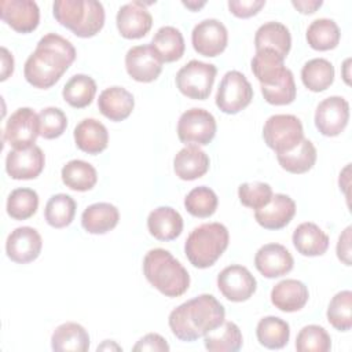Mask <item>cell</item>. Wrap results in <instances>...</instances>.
Segmentation results:
<instances>
[{"mask_svg": "<svg viewBox=\"0 0 352 352\" xmlns=\"http://www.w3.org/2000/svg\"><path fill=\"white\" fill-rule=\"evenodd\" d=\"M191 43L192 48L199 55L214 58L227 48V28L219 19H204L194 26L191 32Z\"/></svg>", "mask_w": 352, "mask_h": 352, "instance_id": "7c38bea8", "label": "cell"}, {"mask_svg": "<svg viewBox=\"0 0 352 352\" xmlns=\"http://www.w3.org/2000/svg\"><path fill=\"white\" fill-rule=\"evenodd\" d=\"M217 69L212 63H205L197 59L186 63L175 77L177 89L187 98L205 100L212 91Z\"/></svg>", "mask_w": 352, "mask_h": 352, "instance_id": "52a82bcc", "label": "cell"}, {"mask_svg": "<svg viewBox=\"0 0 352 352\" xmlns=\"http://www.w3.org/2000/svg\"><path fill=\"white\" fill-rule=\"evenodd\" d=\"M337 257L345 265H351V227H346L337 242Z\"/></svg>", "mask_w": 352, "mask_h": 352, "instance_id": "681fc988", "label": "cell"}, {"mask_svg": "<svg viewBox=\"0 0 352 352\" xmlns=\"http://www.w3.org/2000/svg\"><path fill=\"white\" fill-rule=\"evenodd\" d=\"M45 155L33 144L28 148H14L6 157V172L14 180L36 179L44 169Z\"/></svg>", "mask_w": 352, "mask_h": 352, "instance_id": "2e32d148", "label": "cell"}, {"mask_svg": "<svg viewBox=\"0 0 352 352\" xmlns=\"http://www.w3.org/2000/svg\"><path fill=\"white\" fill-rule=\"evenodd\" d=\"M243 337L234 322H223L221 326L204 336V345L210 352H236L242 348Z\"/></svg>", "mask_w": 352, "mask_h": 352, "instance_id": "836d02e7", "label": "cell"}, {"mask_svg": "<svg viewBox=\"0 0 352 352\" xmlns=\"http://www.w3.org/2000/svg\"><path fill=\"white\" fill-rule=\"evenodd\" d=\"M96 95V82L87 74H74L65 84L62 96L66 103L74 109H84L89 106Z\"/></svg>", "mask_w": 352, "mask_h": 352, "instance_id": "74e56055", "label": "cell"}, {"mask_svg": "<svg viewBox=\"0 0 352 352\" xmlns=\"http://www.w3.org/2000/svg\"><path fill=\"white\" fill-rule=\"evenodd\" d=\"M224 319L223 304L212 294H199L176 307L168 324L177 340L191 342L221 326Z\"/></svg>", "mask_w": 352, "mask_h": 352, "instance_id": "7a4b0ae2", "label": "cell"}, {"mask_svg": "<svg viewBox=\"0 0 352 352\" xmlns=\"http://www.w3.org/2000/svg\"><path fill=\"white\" fill-rule=\"evenodd\" d=\"M316 147L311 140L305 138L293 150L276 154V160L280 168L294 175H301L311 170L316 162Z\"/></svg>", "mask_w": 352, "mask_h": 352, "instance_id": "1f68e13d", "label": "cell"}, {"mask_svg": "<svg viewBox=\"0 0 352 352\" xmlns=\"http://www.w3.org/2000/svg\"><path fill=\"white\" fill-rule=\"evenodd\" d=\"M120 220L118 209L109 202L89 205L81 214V226L89 234H106L116 228Z\"/></svg>", "mask_w": 352, "mask_h": 352, "instance_id": "83f0119b", "label": "cell"}, {"mask_svg": "<svg viewBox=\"0 0 352 352\" xmlns=\"http://www.w3.org/2000/svg\"><path fill=\"white\" fill-rule=\"evenodd\" d=\"M296 250L307 257L322 256L329 249V235L315 223L305 221L296 227L292 236Z\"/></svg>", "mask_w": 352, "mask_h": 352, "instance_id": "d4e9b609", "label": "cell"}, {"mask_svg": "<svg viewBox=\"0 0 352 352\" xmlns=\"http://www.w3.org/2000/svg\"><path fill=\"white\" fill-rule=\"evenodd\" d=\"M135 107L133 95L122 87H109L103 89L98 99L99 111L110 121H124Z\"/></svg>", "mask_w": 352, "mask_h": 352, "instance_id": "7402d4cb", "label": "cell"}, {"mask_svg": "<svg viewBox=\"0 0 352 352\" xmlns=\"http://www.w3.org/2000/svg\"><path fill=\"white\" fill-rule=\"evenodd\" d=\"M216 106L226 114H236L253 99V88L245 74L230 70L221 78L216 92Z\"/></svg>", "mask_w": 352, "mask_h": 352, "instance_id": "ba28073f", "label": "cell"}, {"mask_svg": "<svg viewBox=\"0 0 352 352\" xmlns=\"http://www.w3.org/2000/svg\"><path fill=\"white\" fill-rule=\"evenodd\" d=\"M349 121V103L342 96L323 99L315 110V126L323 136H338Z\"/></svg>", "mask_w": 352, "mask_h": 352, "instance_id": "4fadbf2b", "label": "cell"}, {"mask_svg": "<svg viewBox=\"0 0 352 352\" xmlns=\"http://www.w3.org/2000/svg\"><path fill=\"white\" fill-rule=\"evenodd\" d=\"M77 204L73 197L67 194L52 195L44 209L45 221L54 228H65L72 224L76 216Z\"/></svg>", "mask_w": 352, "mask_h": 352, "instance_id": "f35d334b", "label": "cell"}, {"mask_svg": "<svg viewBox=\"0 0 352 352\" xmlns=\"http://www.w3.org/2000/svg\"><path fill=\"white\" fill-rule=\"evenodd\" d=\"M272 195V187L264 182L242 183L238 187V197L241 204L254 210L265 206L271 201Z\"/></svg>", "mask_w": 352, "mask_h": 352, "instance_id": "f6af8a7d", "label": "cell"}, {"mask_svg": "<svg viewBox=\"0 0 352 352\" xmlns=\"http://www.w3.org/2000/svg\"><path fill=\"white\" fill-rule=\"evenodd\" d=\"M52 14L62 26L82 38L96 36L104 25V8L96 0H56Z\"/></svg>", "mask_w": 352, "mask_h": 352, "instance_id": "277c9868", "label": "cell"}, {"mask_svg": "<svg viewBox=\"0 0 352 352\" xmlns=\"http://www.w3.org/2000/svg\"><path fill=\"white\" fill-rule=\"evenodd\" d=\"M254 265L263 276L272 279L289 274L293 270L294 258L283 245L267 243L257 250Z\"/></svg>", "mask_w": 352, "mask_h": 352, "instance_id": "d6986e66", "label": "cell"}, {"mask_svg": "<svg viewBox=\"0 0 352 352\" xmlns=\"http://www.w3.org/2000/svg\"><path fill=\"white\" fill-rule=\"evenodd\" d=\"M307 41L315 51H329L338 45L341 32L338 25L329 18H319L311 22L307 29Z\"/></svg>", "mask_w": 352, "mask_h": 352, "instance_id": "d590c367", "label": "cell"}, {"mask_svg": "<svg viewBox=\"0 0 352 352\" xmlns=\"http://www.w3.org/2000/svg\"><path fill=\"white\" fill-rule=\"evenodd\" d=\"M301 81L312 92L326 91L334 81V66L324 58H314L302 66Z\"/></svg>", "mask_w": 352, "mask_h": 352, "instance_id": "8d00e7d4", "label": "cell"}, {"mask_svg": "<svg viewBox=\"0 0 352 352\" xmlns=\"http://www.w3.org/2000/svg\"><path fill=\"white\" fill-rule=\"evenodd\" d=\"M349 63H351V59L348 58L345 62H344V65H342V78H344V81L349 85L351 84V80H349Z\"/></svg>", "mask_w": 352, "mask_h": 352, "instance_id": "db71d44e", "label": "cell"}, {"mask_svg": "<svg viewBox=\"0 0 352 352\" xmlns=\"http://www.w3.org/2000/svg\"><path fill=\"white\" fill-rule=\"evenodd\" d=\"M261 94L270 104L285 106L294 102L297 95V88L294 77L290 69H286L283 76L271 85H260Z\"/></svg>", "mask_w": 352, "mask_h": 352, "instance_id": "7bdbcfd3", "label": "cell"}, {"mask_svg": "<svg viewBox=\"0 0 352 352\" xmlns=\"http://www.w3.org/2000/svg\"><path fill=\"white\" fill-rule=\"evenodd\" d=\"M296 214V202L286 194H274L271 201L254 210L256 221L265 230L286 227Z\"/></svg>", "mask_w": 352, "mask_h": 352, "instance_id": "ffe728a7", "label": "cell"}, {"mask_svg": "<svg viewBox=\"0 0 352 352\" xmlns=\"http://www.w3.org/2000/svg\"><path fill=\"white\" fill-rule=\"evenodd\" d=\"M147 228L155 239L169 242L182 234L183 217L170 206H158L148 213Z\"/></svg>", "mask_w": 352, "mask_h": 352, "instance_id": "603a6c76", "label": "cell"}, {"mask_svg": "<svg viewBox=\"0 0 352 352\" xmlns=\"http://www.w3.org/2000/svg\"><path fill=\"white\" fill-rule=\"evenodd\" d=\"M0 15L18 33H30L40 23V10L33 0H1Z\"/></svg>", "mask_w": 352, "mask_h": 352, "instance_id": "ac0fdd59", "label": "cell"}, {"mask_svg": "<svg viewBox=\"0 0 352 352\" xmlns=\"http://www.w3.org/2000/svg\"><path fill=\"white\" fill-rule=\"evenodd\" d=\"M38 208V195L34 190L21 187L10 192L7 198V214L14 220L30 219Z\"/></svg>", "mask_w": 352, "mask_h": 352, "instance_id": "ab89813d", "label": "cell"}, {"mask_svg": "<svg viewBox=\"0 0 352 352\" xmlns=\"http://www.w3.org/2000/svg\"><path fill=\"white\" fill-rule=\"evenodd\" d=\"M133 351H155V352H168L169 345L166 340L157 334V333H148L143 336L132 348Z\"/></svg>", "mask_w": 352, "mask_h": 352, "instance_id": "c3c4849f", "label": "cell"}, {"mask_svg": "<svg viewBox=\"0 0 352 352\" xmlns=\"http://www.w3.org/2000/svg\"><path fill=\"white\" fill-rule=\"evenodd\" d=\"M62 182L74 191L92 190L98 182L96 169L87 161L72 160L60 170Z\"/></svg>", "mask_w": 352, "mask_h": 352, "instance_id": "e575fe53", "label": "cell"}, {"mask_svg": "<svg viewBox=\"0 0 352 352\" xmlns=\"http://www.w3.org/2000/svg\"><path fill=\"white\" fill-rule=\"evenodd\" d=\"M230 234L221 223H204L195 227L186 239L184 253L195 268L212 267L226 252Z\"/></svg>", "mask_w": 352, "mask_h": 352, "instance_id": "5b68a950", "label": "cell"}, {"mask_svg": "<svg viewBox=\"0 0 352 352\" xmlns=\"http://www.w3.org/2000/svg\"><path fill=\"white\" fill-rule=\"evenodd\" d=\"M217 131L212 113L205 109L192 107L184 111L177 121V138L186 146H206Z\"/></svg>", "mask_w": 352, "mask_h": 352, "instance_id": "9c48e42d", "label": "cell"}, {"mask_svg": "<svg viewBox=\"0 0 352 352\" xmlns=\"http://www.w3.org/2000/svg\"><path fill=\"white\" fill-rule=\"evenodd\" d=\"M40 136L44 139H56L63 135L67 126L66 114L58 107H45L38 113Z\"/></svg>", "mask_w": 352, "mask_h": 352, "instance_id": "bcb514c9", "label": "cell"}, {"mask_svg": "<svg viewBox=\"0 0 352 352\" xmlns=\"http://www.w3.org/2000/svg\"><path fill=\"white\" fill-rule=\"evenodd\" d=\"M217 287L227 300L242 302L254 294L257 280L246 267L232 264L226 267L217 275Z\"/></svg>", "mask_w": 352, "mask_h": 352, "instance_id": "8fae6325", "label": "cell"}, {"mask_svg": "<svg viewBox=\"0 0 352 352\" xmlns=\"http://www.w3.org/2000/svg\"><path fill=\"white\" fill-rule=\"evenodd\" d=\"M293 7L297 8V11H300L301 14H314L316 12L318 8L322 7L323 1L322 0H293L292 1Z\"/></svg>", "mask_w": 352, "mask_h": 352, "instance_id": "816d5d0a", "label": "cell"}, {"mask_svg": "<svg viewBox=\"0 0 352 352\" xmlns=\"http://www.w3.org/2000/svg\"><path fill=\"white\" fill-rule=\"evenodd\" d=\"M77 56L74 45L56 33L43 36L23 66L26 81L38 89L55 85Z\"/></svg>", "mask_w": 352, "mask_h": 352, "instance_id": "6da1fadb", "label": "cell"}, {"mask_svg": "<svg viewBox=\"0 0 352 352\" xmlns=\"http://www.w3.org/2000/svg\"><path fill=\"white\" fill-rule=\"evenodd\" d=\"M265 0H230L228 10L236 18H250L260 12Z\"/></svg>", "mask_w": 352, "mask_h": 352, "instance_id": "7dc6e473", "label": "cell"}, {"mask_svg": "<svg viewBox=\"0 0 352 352\" xmlns=\"http://www.w3.org/2000/svg\"><path fill=\"white\" fill-rule=\"evenodd\" d=\"M205 4H206L205 1H201V3H198V1H183V6L187 7V8L191 10V11H198V10L202 8Z\"/></svg>", "mask_w": 352, "mask_h": 352, "instance_id": "f5cc1de1", "label": "cell"}, {"mask_svg": "<svg viewBox=\"0 0 352 352\" xmlns=\"http://www.w3.org/2000/svg\"><path fill=\"white\" fill-rule=\"evenodd\" d=\"M116 23L124 38L136 40L144 37L150 32L153 26V16L143 1L135 0L124 4L118 10Z\"/></svg>", "mask_w": 352, "mask_h": 352, "instance_id": "e0dca14e", "label": "cell"}, {"mask_svg": "<svg viewBox=\"0 0 352 352\" xmlns=\"http://www.w3.org/2000/svg\"><path fill=\"white\" fill-rule=\"evenodd\" d=\"M162 60L151 44L135 45L125 55V69L131 78L139 82H151L162 72Z\"/></svg>", "mask_w": 352, "mask_h": 352, "instance_id": "5bb4252c", "label": "cell"}, {"mask_svg": "<svg viewBox=\"0 0 352 352\" xmlns=\"http://www.w3.org/2000/svg\"><path fill=\"white\" fill-rule=\"evenodd\" d=\"M151 47L165 63L179 60L186 50L182 32L173 26L160 28L151 40Z\"/></svg>", "mask_w": 352, "mask_h": 352, "instance_id": "f546056e", "label": "cell"}, {"mask_svg": "<svg viewBox=\"0 0 352 352\" xmlns=\"http://www.w3.org/2000/svg\"><path fill=\"white\" fill-rule=\"evenodd\" d=\"M252 72L260 85H271L278 81L286 72L285 58L271 50L256 51L252 59Z\"/></svg>", "mask_w": 352, "mask_h": 352, "instance_id": "4dcf8cb0", "label": "cell"}, {"mask_svg": "<svg viewBox=\"0 0 352 352\" xmlns=\"http://www.w3.org/2000/svg\"><path fill=\"white\" fill-rule=\"evenodd\" d=\"M256 337L264 348L280 349L289 342L290 326L278 316H265L257 323Z\"/></svg>", "mask_w": 352, "mask_h": 352, "instance_id": "d6a6232c", "label": "cell"}, {"mask_svg": "<svg viewBox=\"0 0 352 352\" xmlns=\"http://www.w3.org/2000/svg\"><path fill=\"white\" fill-rule=\"evenodd\" d=\"M40 135L38 114L30 107L16 109L6 122L4 140L12 148L32 147Z\"/></svg>", "mask_w": 352, "mask_h": 352, "instance_id": "30bf717a", "label": "cell"}, {"mask_svg": "<svg viewBox=\"0 0 352 352\" xmlns=\"http://www.w3.org/2000/svg\"><path fill=\"white\" fill-rule=\"evenodd\" d=\"M1 81H6L14 72V58L12 54L6 47H1Z\"/></svg>", "mask_w": 352, "mask_h": 352, "instance_id": "f907efd6", "label": "cell"}, {"mask_svg": "<svg viewBox=\"0 0 352 352\" xmlns=\"http://www.w3.org/2000/svg\"><path fill=\"white\" fill-rule=\"evenodd\" d=\"M298 352H329L331 349L330 334L319 324L304 326L296 338Z\"/></svg>", "mask_w": 352, "mask_h": 352, "instance_id": "ee69618b", "label": "cell"}, {"mask_svg": "<svg viewBox=\"0 0 352 352\" xmlns=\"http://www.w3.org/2000/svg\"><path fill=\"white\" fill-rule=\"evenodd\" d=\"M263 139L276 154L290 151L304 139L302 124L293 114L271 116L263 126Z\"/></svg>", "mask_w": 352, "mask_h": 352, "instance_id": "8992f818", "label": "cell"}, {"mask_svg": "<svg viewBox=\"0 0 352 352\" xmlns=\"http://www.w3.org/2000/svg\"><path fill=\"white\" fill-rule=\"evenodd\" d=\"M143 274L147 282L165 297H180L190 287V275L170 252L155 248L143 258Z\"/></svg>", "mask_w": 352, "mask_h": 352, "instance_id": "3957f363", "label": "cell"}, {"mask_svg": "<svg viewBox=\"0 0 352 352\" xmlns=\"http://www.w3.org/2000/svg\"><path fill=\"white\" fill-rule=\"evenodd\" d=\"M76 146L87 154H99L107 148L109 132L107 128L95 118H84L73 132Z\"/></svg>", "mask_w": 352, "mask_h": 352, "instance_id": "484cf974", "label": "cell"}, {"mask_svg": "<svg viewBox=\"0 0 352 352\" xmlns=\"http://www.w3.org/2000/svg\"><path fill=\"white\" fill-rule=\"evenodd\" d=\"M329 323L338 331H348L352 327V292H338L329 302L326 312Z\"/></svg>", "mask_w": 352, "mask_h": 352, "instance_id": "b9f144b4", "label": "cell"}, {"mask_svg": "<svg viewBox=\"0 0 352 352\" xmlns=\"http://www.w3.org/2000/svg\"><path fill=\"white\" fill-rule=\"evenodd\" d=\"M209 157L199 146H186L173 158V170L182 180H195L209 170Z\"/></svg>", "mask_w": 352, "mask_h": 352, "instance_id": "cb8c5ba5", "label": "cell"}, {"mask_svg": "<svg viewBox=\"0 0 352 352\" xmlns=\"http://www.w3.org/2000/svg\"><path fill=\"white\" fill-rule=\"evenodd\" d=\"M309 298L308 287L297 279H283L271 290V302L282 312H296L305 307Z\"/></svg>", "mask_w": 352, "mask_h": 352, "instance_id": "44dd1931", "label": "cell"}, {"mask_svg": "<svg viewBox=\"0 0 352 352\" xmlns=\"http://www.w3.org/2000/svg\"><path fill=\"white\" fill-rule=\"evenodd\" d=\"M219 205V199L216 192L206 187V186H198L192 188L184 198V208L186 210L199 219L210 217Z\"/></svg>", "mask_w": 352, "mask_h": 352, "instance_id": "60d3db41", "label": "cell"}, {"mask_svg": "<svg viewBox=\"0 0 352 352\" xmlns=\"http://www.w3.org/2000/svg\"><path fill=\"white\" fill-rule=\"evenodd\" d=\"M51 348L56 352H87L89 349V334L76 322L62 323L51 336Z\"/></svg>", "mask_w": 352, "mask_h": 352, "instance_id": "f1b7e54d", "label": "cell"}, {"mask_svg": "<svg viewBox=\"0 0 352 352\" xmlns=\"http://www.w3.org/2000/svg\"><path fill=\"white\" fill-rule=\"evenodd\" d=\"M256 51L271 50L286 58L292 48V36L289 29L280 22H265L263 23L254 34Z\"/></svg>", "mask_w": 352, "mask_h": 352, "instance_id": "4316f807", "label": "cell"}, {"mask_svg": "<svg viewBox=\"0 0 352 352\" xmlns=\"http://www.w3.org/2000/svg\"><path fill=\"white\" fill-rule=\"evenodd\" d=\"M43 248V239L38 231L33 227H18L7 236L6 253L7 257L16 264H28L34 261Z\"/></svg>", "mask_w": 352, "mask_h": 352, "instance_id": "9a60e30c", "label": "cell"}]
</instances>
